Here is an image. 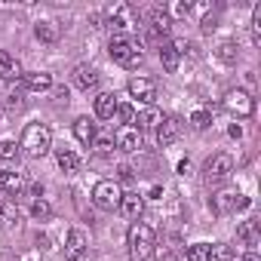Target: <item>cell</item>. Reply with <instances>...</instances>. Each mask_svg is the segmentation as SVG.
<instances>
[{"mask_svg":"<svg viewBox=\"0 0 261 261\" xmlns=\"http://www.w3.org/2000/svg\"><path fill=\"white\" fill-rule=\"evenodd\" d=\"M240 261H261V258H258V255H255V252H249V255H243V258H240Z\"/></svg>","mask_w":261,"mask_h":261,"instance_id":"obj_37","label":"cell"},{"mask_svg":"<svg viewBox=\"0 0 261 261\" xmlns=\"http://www.w3.org/2000/svg\"><path fill=\"white\" fill-rule=\"evenodd\" d=\"M0 77L4 80H22V65L4 49H0Z\"/></svg>","mask_w":261,"mask_h":261,"instance_id":"obj_20","label":"cell"},{"mask_svg":"<svg viewBox=\"0 0 261 261\" xmlns=\"http://www.w3.org/2000/svg\"><path fill=\"white\" fill-rule=\"evenodd\" d=\"M160 62H163V71H169V74H175L178 71V62H181V56L172 49V43L169 46H163L160 49Z\"/></svg>","mask_w":261,"mask_h":261,"instance_id":"obj_25","label":"cell"},{"mask_svg":"<svg viewBox=\"0 0 261 261\" xmlns=\"http://www.w3.org/2000/svg\"><path fill=\"white\" fill-rule=\"evenodd\" d=\"M7 108H22V89H16V92H7Z\"/></svg>","mask_w":261,"mask_h":261,"instance_id":"obj_34","label":"cell"},{"mask_svg":"<svg viewBox=\"0 0 261 261\" xmlns=\"http://www.w3.org/2000/svg\"><path fill=\"white\" fill-rule=\"evenodd\" d=\"M169 31H172L169 13H166L163 7H154V10L148 13V37H151V40H160V37H166Z\"/></svg>","mask_w":261,"mask_h":261,"instance_id":"obj_8","label":"cell"},{"mask_svg":"<svg viewBox=\"0 0 261 261\" xmlns=\"http://www.w3.org/2000/svg\"><path fill=\"white\" fill-rule=\"evenodd\" d=\"M114 145H117L120 151H126V154H133V151L142 148V133H139L136 126H120L117 136H114Z\"/></svg>","mask_w":261,"mask_h":261,"instance_id":"obj_10","label":"cell"},{"mask_svg":"<svg viewBox=\"0 0 261 261\" xmlns=\"http://www.w3.org/2000/svg\"><path fill=\"white\" fill-rule=\"evenodd\" d=\"M166 261H175V258H166Z\"/></svg>","mask_w":261,"mask_h":261,"instance_id":"obj_39","label":"cell"},{"mask_svg":"<svg viewBox=\"0 0 261 261\" xmlns=\"http://www.w3.org/2000/svg\"><path fill=\"white\" fill-rule=\"evenodd\" d=\"M163 123V111H157L154 105H148L142 114H139V133H151V129H154V133H157V126Z\"/></svg>","mask_w":261,"mask_h":261,"instance_id":"obj_17","label":"cell"},{"mask_svg":"<svg viewBox=\"0 0 261 261\" xmlns=\"http://www.w3.org/2000/svg\"><path fill=\"white\" fill-rule=\"evenodd\" d=\"M19 148H22L28 157H34V160L46 157L49 148H53V129H49L46 123H28V126H25V133H22Z\"/></svg>","mask_w":261,"mask_h":261,"instance_id":"obj_2","label":"cell"},{"mask_svg":"<svg viewBox=\"0 0 261 261\" xmlns=\"http://www.w3.org/2000/svg\"><path fill=\"white\" fill-rule=\"evenodd\" d=\"M108 25H111V28H120V31L136 28V10L129 7V4H117V7L108 13Z\"/></svg>","mask_w":261,"mask_h":261,"instance_id":"obj_11","label":"cell"},{"mask_svg":"<svg viewBox=\"0 0 261 261\" xmlns=\"http://www.w3.org/2000/svg\"><path fill=\"white\" fill-rule=\"evenodd\" d=\"M212 255V243H194L188 246V261H209Z\"/></svg>","mask_w":261,"mask_h":261,"instance_id":"obj_27","label":"cell"},{"mask_svg":"<svg viewBox=\"0 0 261 261\" xmlns=\"http://www.w3.org/2000/svg\"><path fill=\"white\" fill-rule=\"evenodd\" d=\"M22 86H25L28 92H46V89H53V74H46V71L22 74Z\"/></svg>","mask_w":261,"mask_h":261,"instance_id":"obj_15","label":"cell"},{"mask_svg":"<svg viewBox=\"0 0 261 261\" xmlns=\"http://www.w3.org/2000/svg\"><path fill=\"white\" fill-rule=\"evenodd\" d=\"M154 252H157L154 227L145 221H136L129 227V258L133 261H154Z\"/></svg>","mask_w":261,"mask_h":261,"instance_id":"obj_1","label":"cell"},{"mask_svg":"<svg viewBox=\"0 0 261 261\" xmlns=\"http://www.w3.org/2000/svg\"><path fill=\"white\" fill-rule=\"evenodd\" d=\"M19 157V145L13 139H0V160H16Z\"/></svg>","mask_w":261,"mask_h":261,"instance_id":"obj_31","label":"cell"},{"mask_svg":"<svg viewBox=\"0 0 261 261\" xmlns=\"http://www.w3.org/2000/svg\"><path fill=\"white\" fill-rule=\"evenodd\" d=\"M31 215H34L37 221H46V218L53 215V209H49L46 200H34V203H31Z\"/></svg>","mask_w":261,"mask_h":261,"instance_id":"obj_32","label":"cell"},{"mask_svg":"<svg viewBox=\"0 0 261 261\" xmlns=\"http://www.w3.org/2000/svg\"><path fill=\"white\" fill-rule=\"evenodd\" d=\"M246 206H249V200L240 191H233V188H224V191L212 194V212L215 215H230V212L246 209Z\"/></svg>","mask_w":261,"mask_h":261,"instance_id":"obj_5","label":"cell"},{"mask_svg":"<svg viewBox=\"0 0 261 261\" xmlns=\"http://www.w3.org/2000/svg\"><path fill=\"white\" fill-rule=\"evenodd\" d=\"M56 160H59V169L62 172H77V166H80V157L71 148H59L56 151Z\"/></svg>","mask_w":261,"mask_h":261,"instance_id":"obj_24","label":"cell"},{"mask_svg":"<svg viewBox=\"0 0 261 261\" xmlns=\"http://www.w3.org/2000/svg\"><path fill=\"white\" fill-rule=\"evenodd\" d=\"M166 13H169V19H181V16H188V13H191V4H185V0H178V4H172V7H169Z\"/></svg>","mask_w":261,"mask_h":261,"instance_id":"obj_33","label":"cell"},{"mask_svg":"<svg viewBox=\"0 0 261 261\" xmlns=\"http://www.w3.org/2000/svg\"><path fill=\"white\" fill-rule=\"evenodd\" d=\"M25 188V178L19 172H7V169H0V191H7V194H19Z\"/></svg>","mask_w":261,"mask_h":261,"instance_id":"obj_23","label":"cell"},{"mask_svg":"<svg viewBox=\"0 0 261 261\" xmlns=\"http://www.w3.org/2000/svg\"><path fill=\"white\" fill-rule=\"evenodd\" d=\"M188 172H191V160H181L178 163V175H188Z\"/></svg>","mask_w":261,"mask_h":261,"instance_id":"obj_36","label":"cell"},{"mask_svg":"<svg viewBox=\"0 0 261 261\" xmlns=\"http://www.w3.org/2000/svg\"><path fill=\"white\" fill-rule=\"evenodd\" d=\"M191 123H194V129H209L212 126V111H206V108L194 111L191 114Z\"/></svg>","mask_w":261,"mask_h":261,"instance_id":"obj_30","label":"cell"},{"mask_svg":"<svg viewBox=\"0 0 261 261\" xmlns=\"http://www.w3.org/2000/svg\"><path fill=\"white\" fill-rule=\"evenodd\" d=\"M34 34H37L40 43H56V40L62 37V28H59L56 22H37V25H34Z\"/></svg>","mask_w":261,"mask_h":261,"instance_id":"obj_21","label":"cell"},{"mask_svg":"<svg viewBox=\"0 0 261 261\" xmlns=\"http://www.w3.org/2000/svg\"><path fill=\"white\" fill-rule=\"evenodd\" d=\"M117 175H120L123 181H133V175H136V172H133V169H129L126 163H123V166H117Z\"/></svg>","mask_w":261,"mask_h":261,"instance_id":"obj_35","label":"cell"},{"mask_svg":"<svg viewBox=\"0 0 261 261\" xmlns=\"http://www.w3.org/2000/svg\"><path fill=\"white\" fill-rule=\"evenodd\" d=\"M89 148H92L95 154H111V151H114V136H111V133H101V136L95 133V139H92Z\"/></svg>","mask_w":261,"mask_h":261,"instance_id":"obj_26","label":"cell"},{"mask_svg":"<svg viewBox=\"0 0 261 261\" xmlns=\"http://www.w3.org/2000/svg\"><path fill=\"white\" fill-rule=\"evenodd\" d=\"M74 139L80 145H92V139H95V123L89 117H77L74 120Z\"/></svg>","mask_w":261,"mask_h":261,"instance_id":"obj_19","label":"cell"},{"mask_svg":"<svg viewBox=\"0 0 261 261\" xmlns=\"http://www.w3.org/2000/svg\"><path fill=\"white\" fill-rule=\"evenodd\" d=\"M117 95L114 92H98L95 95V117L98 120H114V114H117Z\"/></svg>","mask_w":261,"mask_h":261,"instance_id":"obj_16","label":"cell"},{"mask_svg":"<svg viewBox=\"0 0 261 261\" xmlns=\"http://www.w3.org/2000/svg\"><path fill=\"white\" fill-rule=\"evenodd\" d=\"M237 237H240L243 246H249L252 252H255V246L261 243V237H258V224H255V221H243V224L237 227Z\"/></svg>","mask_w":261,"mask_h":261,"instance_id":"obj_22","label":"cell"},{"mask_svg":"<svg viewBox=\"0 0 261 261\" xmlns=\"http://www.w3.org/2000/svg\"><path fill=\"white\" fill-rule=\"evenodd\" d=\"M215 56L224 62V65H233L237 62V43H230V40H224V43H218V49H215Z\"/></svg>","mask_w":261,"mask_h":261,"instance_id":"obj_28","label":"cell"},{"mask_svg":"<svg viewBox=\"0 0 261 261\" xmlns=\"http://www.w3.org/2000/svg\"><path fill=\"white\" fill-rule=\"evenodd\" d=\"M203 172H206V181H209V185H221V181H227L230 172H233V157H230V154H215V157L206 160Z\"/></svg>","mask_w":261,"mask_h":261,"instance_id":"obj_6","label":"cell"},{"mask_svg":"<svg viewBox=\"0 0 261 261\" xmlns=\"http://www.w3.org/2000/svg\"><path fill=\"white\" fill-rule=\"evenodd\" d=\"M178 136H181V120L178 117H163V123L157 126V142H160V148H169Z\"/></svg>","mask_w":261,"mask_h":261,"instance_id":"obj_13","label":"cell"},{"mask_svg":"<svg viewBox=\"0 0 261 261\" xmlns=\"http://www.w3.org/2000/svg\"><path fill=\"white\" fill-rule=\"evenodd\" d=\"M114 117H117V120H120L123 126H129V123L136 120V108L129 105V101H120V105H117V114H114Z\"/></svg>","mask_w":261,"mask_h":261,"instance_id":"obj_29","label":"cell"},{"mask_svg":"<svg viewBox=\"0 0 261 261\" xmlns=\"http://www.w3.org/2000/svg\"><path fill=\"white\" fill-rule=\"evenodd\" d=\"M224 108H227L233 117H252V114H255V98H252L246 89H227Z\"/></svg>","mask_w":261,"mask_h":261,"instance_id":"obj_7","label":"cell"},{"mask_svg":"<svg viewBox=\"0 0 261 261\" xmlns=\"http://www.w3.org/2000/svg\"><path fill=\"white\" fill-rule=\"evenodd\" d=\"M108 53H111V59L120 65V68H129V71H136L139 65H142V46L133 40V37H126V34H117V37H111V43H108Z\"/></svg>","mask_w":261,"mask_h":261,"instance_id":"obj_3","label":"cell"},{"mask_svg":"<svg viewBox=\"0 0 261 261\" xmlns=\"http://www.w3.org/2000/svg\"><path fill=\"white\" fill-rule=\"evenodd\" d=\"M129 95L133 98H142L145 105H151L157 98V83L151 77H133L129 80Z\"/></svg>","mask_w":261,"mask_h":261,"instance_id":"obj_12","label":"cell"},{"mask_svg":"<svg viewBox=\"0 0 261 261\" xmlns=\"http://www.w3.org/2000/svg\"><path fill=\"white\" fill-rule=\"evenodd\" d=\"M86 246H89V237L83 227H71L68 230V240H65V258L68 261H80L86 255Z\"/></svg>","mask_w":261,"mask_h":261,"instance_id":"obj_9","label":"cell"},{"mask_svg":"<svg viewBox=\"0 0 261 261\" xmlns=\"http://www.w3.org/2000/svg\"><path fill=\"white\" fill-rule=\"evenodd\" d=\"M98 83V71L92 65H77L74 68V86L77 89H92Z\"/></svg>","mask_w":261,"mask_h":261,"instance_id":"obj_18","label":"cell"},{"mask_svg":"<svg viewBox=\"0 0 261 261\" xmlns=\"http://www.w3.org/2000/svg\"><path fill=\"white\" fill-rule=\"evenodd\" d=\"M4 209H7V200H4V197H0V218H4Z\"/></svg>","mask_w":261,"mask_h":261,"instance_id":"obj_38","label":"cell"},{"mask_svg":"<svg viewBox=\"0 0 261 261\" xmlns=\"http://www.w3.org/2000/svg\"><path fill=\"white\" fill-rule=\"evenodd\" d=\"M120 212H123V218H129V221H139V215L145 212V197H142V194H123Z\"/></svg>","mask_w":261,"mask_h":261,"instance_id":"obj_14","label":"cell"},{"mask_svg":"<svg viewBox=\"0 0 261 261\" xmlns=\"http://www.w3.org/2000/svg\"><path fill=\"white\" fill-rule=\"evenodd\" d=\"M120 200H123V188H120L117 181H111V178H105V181H98V185L92 188V203H95L98 209H105V212L120 209Z\"/></svg>","mask_w":261,"mask_h":261,"instance_id":"obj_4","label":"cell"}]
</instances>
